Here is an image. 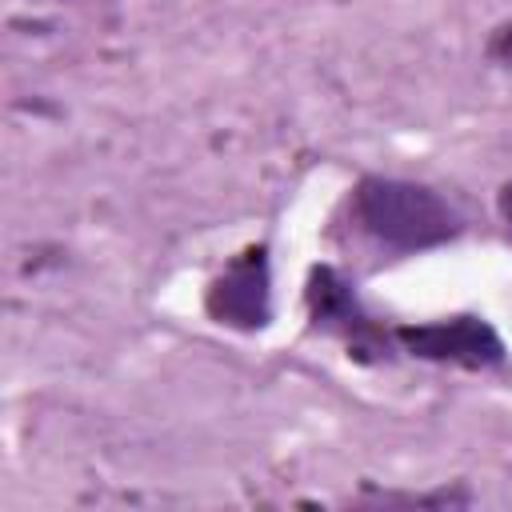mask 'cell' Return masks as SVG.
<instances>
[{
    "mask_svg": "<svg viewBox=\"0 0 512 512\" xmlns=\"http://www.w3.org/2000/svg\"><path fill=\"white\" fill-rule=\"evenodd\" d=\"M356 224L392 252H428L460 236L456 208L428 184L400 176H360L352 188Z\"/></svg>",
    "mask_w": 512,
    "mask_h": 512,
    "instance_id": "6da1fadb",
    "label": "cell"
},
{
    "mask_svg": "<svg viewBox=\"0 0 512 512\" xmlns=\"http://www.w3.org/2000/svg\"><path fill=\"white\" fill-rule=\"evenodd\" d=\"M204 312L236 332H260L272 324V260L268 244H248L216 272L204 292Z\"/></svg>",
    "mask_w": 512,
    "mask_h": 512,
    "instance_id": "7a4b0ae2",
    "label": "cell"
},
{
    "mask_svg": "<svg viewBox=\"0 0 512 512\" xmlns=\"http://www.w3.org/2000/svg\"><path fill=\"white\" fill-rule=\"evenodd\" d=\"M396 340L408 356L428 364H456V368H496L504 360L500 332L472 312L428 320V324H400Z\"/></svg>",
    "mask_w": 512,
    "mask_h": 512,
    "instance_id": "3957f363",
    "label": "cell"
},
{
    "mask_svg": "<svg viewBox=\"0 0 512 512\" xmlns=\"http://www.w3.org/2000/svg\"><path fill=\"white\" fill-rule=\"evenodd\" d=\"M304 304H308L312 324L324 328V332L344 336L352 352H380L384 348V332L376 328V320L364 312V304L352 292V284L332 264H316L308 272Z\"/></svg>",
    "mask_w": 512,
    "mask_h": 512,
    "instance_id": "277c9868",
    "label": "cell"
},
{
    "mask_svg": "<svg viewBox=\"0 0 512 512\" xmlns=\"http://www.w3.org/2000/svg\"><path fill=\"white\" fill-rule=\"evenodd\" d=\"M488 56H492L496 64H512V20L500 24V28L488 36Z\"/></svg>",
    "mask_w": 512,
    "mask_h": 512,
    "instance_id": "5b68a950",
    "label": "cell"
},
{
    "mask_svg": "<svg viewBox=\"0 0 512 512\" xmlns=\"http://www.w3.org/2000/svg\"><path fill=\"white\" fill-rule=\"evenodd\" d=\"M496 208H500V216H504V224L512 228V180H508V184H504V188L496 192Z\"/></svg>",
    "mask_w": 512,
    "mask_h": 512,
    "instance_id": "8992f818",
    "label": "cell"
}]
</instances>
